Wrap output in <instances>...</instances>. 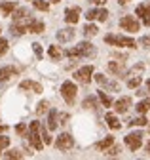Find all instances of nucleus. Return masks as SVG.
<instances>
[{
    "instance_id": "f257e3e1",
    "label": "nucleus",
    "mask_w": 150,
    "mask_h": 160,
    "mask_svg": "<svg viewBox=\"0 0 150 160\" xmlns=\"http://www.w3.org/2000/svg\"><path fill=\"white\" fill-rule=\"evenodd\" d=\"M105 42L112 44V46H122V48H137V42L129 36H122V34H106Z\"/></svg>"
},
{
    "instance_id": "8fccbe9b",
    "label": "nucleus",
    "mask_w": 150,
    "mask_h": 160,
    "mask_svg": "<svg viewBox=\"0 0 150 160\" xmlns=\"http://www.w3.org/2000/svg\"><path fill=\"white\" fill-rule=\"evenodd\" d=\"M49 2H53V4H57V2H61V0H49Z\"/></svg>"
},
{
    "instance_id": "37998d69",
    "label": "nucleus",
    "mask_w": 150,
    "mask_h": 160,
    "mask_svg": "<svg viewBox=\"0 0 150 160\" xmlns=\"http://www.w3.org/2000/svg\"><path fill=\"white\" fill-rule=\"evenodd\" d=\"M91 2H93V4H97V6H103L106 0H91Z\"/></svg>"
},
{
    "instance_id": "6e6552de",
    "label": "nucleus",
    "mask_w": 150,
    "mask_h": 160,
    "mask_svg": "<svg viewBox=\"0 0 150 160\" xmlns=\"http://www.w3.org/2000/svg\"><path fill=\"white\" fill-rule=\"evenodd\" d=\"M91 74H93V67L86 65V67H82V69H78L76 72H74V78H76L78 82H82V84H89Z\"/></svg>"
},
{
    "instance_id": "b1692460",
    "label": "nucleus",
    "mask_w": 150,
    "mask_h": 160,
    "mask_svg": "<svg viewBox=\"0 0 150 160\" xmlns=\"http://www.w3.org/2000/svg\"><path fill=\"white\" fill-rule=\"evenodd\" d=\"M141 82H143L141 74H135V76L127 78V88H139V86H141Z\"/></svg>"
},
{
    "instance_id": "49530a36",
    "label": "nucleus",
    "mask_w": 150,
    "mask_h": 160,
    "mask_svg": "<svg viewBox=\"0 0 150 160\" xmlns=\"http://www.w3.org/2000/svg\"><path fill=\"white\" fill-rule=\"evenodd\" d=\"M146 90H148V92H150V78H148V80H146Z\"/></svg>"
},
{
    "instance_id": "2f4dec72",
    "label": "nucleus",
    "mask_w": 150,
    "mask_h": 160,
    "mask_svg": "<svg viewBox=\"0 0 150 160\" xmlns=\"http://www.w3.org/2000/svg\"><path fill=\"white\" fill-rule=\"evenodd\" d=\"M48 109H49V103L44 99V101H40L38 107H36V112H38V114H44V112H48Z\"/></svg>"
},
{
    "instance_id": "393cba45",
    "label": "nucleus",
    "mask_w": 150,
    "mask_h": 160,
    "mask_svg": "<svg viewBox=\"0 0 150 160\" xmlns=\"http://www.w3.org/2000/svg\"><path fill=\"white\" fill-rule=\"evenodd\" d=\"M6 158H12V160H19V158H23V152H21L19 149H12V151H8V152H6Z\"/></svg>"
},
{
    "instance_id": "2eb2a0df",
    "label": "nucleus",
    "mask_w": 150,
    "mask_h": 160,
    "mask_svg": "<svg viewBox=\"0 0 150 160\" xmlns=\"http://www.w3.org/2000/svg\"><path fill=\"white\" fill-rule=\"evenodd\" d=\"M27 31H29V32H36V34H38V32H42V31H44V23H42V21H34V19H30L29 25H27Z\"/></svg>"
},
{
    "instance_id": "4468645a",
    "label": "nucleus",
    "mask_w": 150,
    "mask_h": 160,
    "mask_svg": "<svg viewBox=\"0 0 150 160\" xmlns=\"http://www.w3.org/2000/svg\"><path fill=\"white\" fill-rule=\"evenodd\" d=\"M19 88H21V90H30V92H36V93L42 92V84L32 82V80H23V82L19 84Z\"/></svg>"
},
{
    "instance_id": "c9c22d12",
    "label": "nucleus",
    "mask_w": 150,
    "mask_h": 160,
    "mask_svg": "<svg viewBox=\"0 0 150 160\" xmlns=\"http://www.w3.org/2000/svg\"><path fill=\"white\" fill-rule=\"evenodd\" d=\"M32 52L36 53V57H38V59H40V57H42V53H44V52H42V46H40L38 42H34V44H32Z\"/></svg>"
},
{
    "instance_id": "de8ad7c7",
    "label": "nucleus",
    "mask_w": 150,
    "mask_h": 160,
    "mask_svg": "<svg viewBox=\"0 0 150 160\" xmlns=\"http://www.w3.org/2000/svg\"><path fill=\"white\" fill-rule=\"evenodd\" d=\"M118 2H120V4L124 6V4H127V2H129V0H118Z\"/></svg>"
},
{
    "instance_id": "20e7f679",
    "label": "nucleus",
    "mask_w": 150,
    "mask_h": 160,
    "mask_svg": "<svg viewBox=\"0 0 150 160\" xmlns=\"http://www.w3.org/2000/svg\"><path fill=\"white\" fill-rule=\"evenodd\" d=\"M95 82L99 86H103L105 90H108V92H120V84L114 82V80H108L105 74H95Z\"/></svg>"
},
{
    "instance_id": "79ce46f5",
    "label": "nucleus",
    "mask_w": 150,
    "mask_h": 160,
    "mask_svg": "<svg viewBox=\"0 0 150 160\" xmlns=\"http://www.w3.org/2000/svg\"><path fill=\"white\" fill-rule=\"evenodd\" d=\"M15 132H17V133H25V132H27V128H25L23 124H17V126H15Z\"/></svg>"
},
{
    "instance_id": "1a4fd4ad",
    "label": "nucleus",
    "mask_w": 150,
    "mask_h": 160,
    "mask_svg": "<svg viewBox=\"0 0 150 160\" xmlns=\"http://www.w3.org/2000/svg\"><path fill=\"white\" fill-rule=\"evenodd\" d=\"M76 50H78L80 57H91V55H95V48H93V44H89V42H80L76 46Z\"/></svg>"
},
{
    "instance_id": "4be33fe9",
    "label": "nucleus",
    "mask_w": 150,
    "mask_h": 160,
    "mask_svg": "<svg viewBox=\"0 0 150 160\" xmlns=\"http://www.w3.org/2000/svg\"><path fill=\"white\" fill-rule=\"evenodd\" d=\"M25 17H29V10L27 8H15V13H13L15 21H23Z\"/></svg>"
},
{
    "instance_id": "bb28decb",
    "label": "nucleus",
    "mask_w": 150,
    "mask_h": 160,
    "mask_svg": "<svg viewBox=\"0 0 150 160\" xmlns=\"http://www.w3.org/2000/svg\"><path fill=\"white\" fill-rule=\"evenodd\" d=\"M48 53H49V57H51V59H55V61H57V59H61V50H59L57 46H49Z\"/></svg>"
},
{
    "instance_id": "7c9ffc66",
    "label": "nucleus",
    "mask_w": 150,
    "mask_h": 160,
    "mask_svg": "<svg viewBox=\"0 0 150 160\" xmlns=\"http://www.w3.org/2000/svg\"><path fill=\"white\" fill-rule=\"evenodd\" d=\"M84 34H86L87 38H89V36H95V34H97V27H95V25H86V27H84Z\"/></svg>"
},
{
    "instance_id": "aec40b11",
    "label": "nucleus",
    "mask_w": 150,
    "mask_h": 160,
    "mask_svg": "<svg viewBox=\"0 0 150 160\" xmlns=\"http://www.w3.org/2000/svg\"><path fill=\"white\" fill-rule=\"evenodd\" d=\"M108 71L114 72V74H124V65L120 61H110L108 63Z\"/></svg>"
},
{
    "instance_id": "58836bf2",
    "label": "nucleus",
    "mask_w": 150,
    "mask_h": 160,
    "mask_svg": "<svg viewBox=\"0 0 150 160\" xmlns=\"http://www.w3.org/2000/svg\"><path fill=\"white\" fill-rule=\"evenodd\" d=\"M141 46H143V48H146V50L150 48V36H148V34L141 38Z\"/></svg>"
},
{
    "instance_id": "5701e85b",
    "label": "nucleus",
    "mask_w": 150,
    "mask_h": 160,
    "mask_svg": "<svg viewBox=\"0 0 150 160\" xmlns=\"http://www.w3.org/2000/svg\"><path fill=\"white\" fill-rule=\"evenodd\" d=\"M148 109H150V97H146V99H143L141 103H137V112L139 114H144Z\"/></svg>"
},
{
    "instance_id": "39448f33",
    "label": "nucleus",
    "mask_w": 150,
    "mask_h": 160,
    "mask_svg": "<svg viewBox=\"0 0 150 160\" xmlns=\"http://www.w3.org/2000/svg\"><path fill=\"white\" fill-rule=\"evenodd\" d=\"M125 145L131 149V151H139L141 145H143V133L141 132H133V133H129L125 137Z\"/></svg>"
},
{
    "instance_id": "c85d7f7f",
    "label": "nucleus",
    "mask_w": 150,
    "mask_h": 160,
    "mask_svg": "<svg viewBox=\"0 0 150 160\" xmlns=\"http://www.w3.org/2000/svg\"><path fill=\"white\" fill-rule=\"evenodd\" d=\"M112 143H114V137H110V135H108V137H105V139H103V141H99V143H97V147H99V149H108Z\"/></svg>"
},
{
    "instance_id": "09e8293b",
    "label": "nucleus",
    "mask_w": 150,
    "mask_h": 160,
    "mask_svg": "<svg viewBox=\"0 0 150 160\" xmlns=\"http://www.w3.org/2000/svg\"><path fill=\"white\" fill-rule=\"evenodd\" d=\"M146 152H150V141H148V145H146Z\"/></svg>"
},
{
    "instance_id": "f3484780",
    "label": "nucleus",
    "mask_w": 150,
    "mask_h": 160,
    "mask_svg": "<svg viewBox=\"0 0 150 160\" xmlns=\"http://www.w3.org/2000/svg\"><path fill=\"white\" fill-rule=\"evenodd\" d=\"M57 126H59V120H57V111L51 109V111H49V118H48V128H49V130H55Z\"/></svg>"
},
{
    "instance_id": "cd10ccee",
    "label": "nucleus",
    "mask_w": 150,
    "mask_h": 160,
    "mask_svg": "<svg viewBox=\"0 0 150 160\" xmlns=\"http://www.w3.org/2000/svg\"><path fill=\"white\" fill-rule=\"evenodd\" d=\"M32 4H34L36 10H42V12H48V10H49V4L46 2V0H34Z\"/></svg>"
},
{
    "instance_id": "c756f323",
    "label": "nucleus",
    "mask_w": 150,
    "mask_h": 160,
    "mask_svg": "<svg viewBox=\"0 0 150 160\" xmlns=\"http://www.w3.org/2000/svg\"><path fill=\"white\" fill-rule=\"evenodd\" d=\"M99 99H101V103H103L105 107H110V105H112V99L105 93V90H101V92H99Z\"/></svg>"
},
{
    "instance_id": "473e14b6",
    "label": "nucleus",
    "mask_w": 150,
    "mask_h": 160,
    "mask_svg": "<svg viewBox=\"0 0 150 160\" xmlns=\"http://www.w3.org/2000/svg\"><path fill=\"white\" fill-rule=\"evenodd\" d=\"M146 122H148V120H146L144 116H139V118H135V120H129L127 124H129V126H144Z\"/></svg>"
},
{
    "instance_id": "dca6fc26",
    "label": "nucleus",
    "mask_w": 150,
    "mask_h": 160,
    "mask_svg": "<svg viewBox=\"0 0 150 160\" xmlns=\"http://www.w3.org/2000/svg\"><path fill=\"white\" fill-rule=\"evenodd\" d=\"M105 120H106V124H108V128H112V130H120V120L114 116V114H112V112H108L106 116H105Z\"/></svg>"
},
{
    "instance_id": "f03ea898",
    "label": "nucleus",
    "mask_w": 150,
    "mask_h": 160,
    "mask_svg": "<svg viewBox=\"0 0 150 160\" xmlns=\"http://www.w3.org/2000/svg\"><path fill=\"white\" fill-rule=\"evenodd\" d=\"M29 137H30V145L36 149V151H40L42 147H44V141H42V135H40V124L38 122H30V126H29Z\"/></svg>"
},
{
    "instance_id": "ddd939ff",
    "label": "nucleus",
    "mask_w": 150,
    "mask_h": 160,
    "mask_svg": "<svg viewBox=\"0 0 150 160\" xmlns=\"http://www.w3.org/2000/svg\"><path fill=\"white\" fill-rule=\"evenodd\" d=\"M74 38V29H61V31H57V40L59 42H70V40Z\"/></svg>"
},
{
    "instance_id": "423d86ee",
    "label": "nucleus",
    "mask_w": 150,
    "mask_h": 160,
    "mask_svg": "<svg viewBox=\"0 0 150 160\" xmlns=\"http://www.w3.org/2000/svg\"><path fill=\"white\" fill-rule=\"evenodd\" d=\"M72 145H74V139H72L70 133H61L55 139V147L59 151H68V149H72Z\"/></svg>"
},
{
    "instance_id": "e433bc0d",
    "label": "nucleus",
    "mask_w": 150,
    "mask_h": 160,
    "mask_svg": "<svg viewBox=\"0 0 150 160\" xmlns=\"http://www.w3.org/2000/svg\"><path fill=\"white\" fill-rule=\"evenodd\" d=\"M8 145H10V137H6V135H0V151H4Z\"/></svg>"
},
{
    "instance_id": "412c9836",
    "label": "nucleus",
    "mask_w": 150,
    "mask_h": 160,
    "mask_svg": "<svg viewBox=\"0 0 150 160\" xmlns=\"http://www.w3.org/2000/svg\"><path fill=\"white\" fill-rule=\"evenodd\" d=\"M15 2H2V4H0V12H2L4 15H10L12 12H15Z\"/></svg>"
},
{
    "instance_id": "0eeeda50",
    "label": "nucleus",
    "mask_w": 150,
    "mask_h": 160,
    "mask_svg": "<svg viewBox=\"0 0 150 160\" xmlns=\"http://www.w3.org/2000/svg\"><path fill=\"white\" fill-rule=\"evenodd\" d=\"M120 27L124 31H129V32H137L139 31V21L133 15H125V17L120 19Z\"/></svg>"
},
{
    "instance_id": "f704fd0d",
    "label": "nucleus",
    "mask_w": 150,
    "mask_h": 160,
    "mask_svg": "<svg viewBox=\"0 0 150 160\" xmlns=\"http://www.w3.org/2000/svg\"><path fill=\"white\" fill-rule=\"evenodd\" d=\"M8 52V40L6 38H0V57Z\"/></svg>"
},
{
    "instance_id": "9b49d317",
    "label": "nucleus",
    "mask_w": 150,
    "mask_h": 160,
    "mask_svg": "<svg viewBox=\"0 0 150 160\" xmlns=\"http://www.w3.org/2000/svg\"><path fill=\"white\" fill-rule=\"evenodd\" d=\"M78 19H80V10L78 8H68L65 12V21L74 25V23H78Z\"/></svg>"
},
{
    "instance_id": "72a5a7b5",
    "label": "nucleus",
    "mask_w": 150,
    "mask_h": 160,
    "mask_svg": "<svg viewBox=\"0 0 150 160\" xmlns=\"http://www.w3.org/2000/svg\"><path fill=\"white\" fill-rule=\"evenodd\" d=\"M40 135H42V141H44V145H49L51 143V137H49V133H48V130H40Z\"/></svg>"
},
{
    "instance_id": "a878e982",
    "label": "nucleus",
    "mask_w": 150,
    "mask_h": 160,
    "mask_svg": "<svg viewBox=\"0 0 150 160\" xmlns=\"http://www.w3.org/2000/svg\"><path fill=\"white\" fill-rule=\"evenodd\" d=\"M143 71H144V65H143V63H137L135 67H131V69L127 71V76H135V74H141Z\"/></svg>"
},
{
    "instance_id": "a19ab883",
    "label": "nucleus",
    "mask_w": 150,
    "mask_h": 160,
    "mask_svg": "<svg viewBox=\"0 0 150 160\" xmlns=\"http://www.w3.org/2000/svg\"><path fill=\"white\" fill-rule=\"evenodd\" d=\"M86 17L89 19V21H91V19H97V10H89V12L86 13Z\"/></svg>"
},
{
    "instance_id": "a18cd8bd",
    "label": "nucleus",
    "mask_w": 150,
    "mask_h": 160,
    "mask_svg": "<svg viewBox=\"0 0 150 160\" xmlns=\"http://www.w3.org/2000/svg\"><path fill=\"white\" fill-rule=\"evenodd\" d=\"M6 130H8V126H6V124H0V132H6Z\"/></svg>"
},
{
    "instance_id": "a211bd4d",
    "label": "nucleus",
    "mask_w": 150,
    "mask_h": 160,
    "mask_svg": "<svg viewBox=\"0 0 150 160\" xmlns=\"http://www.w3.org/2000/svg\"><path fill=\"white\" fill-rule=\"evenodd\" d=\"M10 31H12V34H13V36H21V34L27 31V27L23 25V21H21V23H19V21H15V23L10 27Z\"/></svg>"
},
{
    "instance_id": "c03bdc74",
    "label": "nucleus",
    "mask_w": 150,
    "mask_h": 160,
    "mask_svg": "<svg viewBox=\"0 0 150 160\" xmlns=\"http://www.w3.org/2000/svg\"><path fill=\"white\" fill-rule=\"evenodd\" d=\"M67 120H68V114H61V124H65Z\"/></svg>"
},
{
    "instance_id": "7ed1b4c3",
    "label": "nucleus",
    "mask_w": 150,
    "mask_h": 160,
    "mask_svg": "<svg viewBox=\"0 0 150 160\" xmlns=\"http://www.w3.org/2000/svg\"><path fill=\"white\" fill-rule=\"evenodd\" d=\"M61 95H63V99L68 103V105H72L74 103V97H76V84L74 82H63V86H61Z\"/></svg>"
},
{
    "instance_id": "4c0bfd02",
    "label": "nucleus",
    "mask_w": 150,
    "mask_h": 160,
    "mask_svg": "<svg viewBox=\"0 0 150 160\" xmlns=\"http://www.w3.org/2000/svg\"><path fill=\"white\" fill-rule=\"evenodd\" d=\"M106 17H108L106 10H97V19H99V21H106Z\"/></svg>"
},
{
    "instance_id": "6ab92c4d",
    "label": "nucleus",
    "mask_w": 150,
    "mask_h": 160,
    "mask_svg": "<svg viewBox=\"0 0 150 160\" xmlns=\"http://www.w3.org/2000/svg\"><path fill=\"white\" fill-rule=\"evenodd\" d=\"M17 72V69H13V67H4V69H0V80L2 82H6V80L12 76V74H15Z\"/></svg>"
},
{
    "instance_id": "9d476101",
    "label": "nucleus",
    "mask_w": 150,
    "mask_h": 160,
    "mask_svg": "<svg viewBox=\"0 0 150 160\" xmlns=\"http://www.w3.org/2000/svg\"><path fill=\"white\" fill-rule=\"evenodd\" d=\"M135 12H137V15L143 19L144 25H150V4H139Z\"/></svg>"
},
{
    "instance_id": "ea45409f",
    "label": "nucleus",
    "mask_w": 150,
    "mask_h": 160,
    "mask_svg": "<svg viewBox=\"0 0 150 160\" xmlns=\"http://www.w3.org/2000/svg\"><path fill=\"white\" fill-rule=\"evenodd\" d=\"M118 152H120V147H116V145H114L112 149H108V151H106V156H116Z\"/></svg>"
},
{
    "instance_id": "f8f14e48",
    "label": "nucleus",
    "mask_w": 150,
    "mask_h": 160,
    "mask_svg": "<svg viewBox=\"0 0 150 160\" xmlns=\"http://www.w3.org/2000/svg\"><path fill=\"white\" fill-rule=\"evenodd\" d=\"M129 107H131V99L129 97H120L118 101L114 103V111L116 112H125Z\"/></svg>"
}]
</instances>
